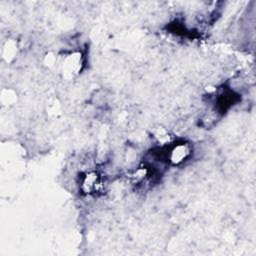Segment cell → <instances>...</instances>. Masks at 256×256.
Instances as JSON below:
<instances>
[{
	"instance_id": "3957f363",
	"label": "cell",
	"mask_w": 256,
	"mask_h": 256,
	"mask_svg": "<svg viewBox=\"0 0 256 256\" xmlns=\"http://www.w3.org/2000/svg\"><path fill=\"white\" fill-rule=\"evenodd\" d=\"M100 187H101V179L96 172H88L81 179L80 188L83 192L87 194H91L98 191Z\"/></svg>"
},
{
	"instance_id": "7a4b0ae2",
	"label": "cell",
	"mask_w": 256,
	"mask_h": 256,
	"mask_svg": "<svg viewBox=\"0 0 256 256\" xmlns=\"http://www.w3.org/2000/svg\"><path fill=\"white\" fill-rule=\"evenodd\" d=\"M192 153V148L190 144L186 142H179L174 144L167 153V158L173 165H178L186 161Z\"/></svg>"
},
{
	"instance_id": "6da1fadb",
	"label": "cell",
	"mask_w": 256,
	"mask_h": 256,
	"mask_svg": "<svg viewBox=\"0 0 256 256\" xmlns=\"http://www.w3.org/2000/svg\"><path fill=\"white\" fill-rule=\"evenodd\" d=\"M61 73L66 79L77 77L83 67V59L80 52H71L67 54L61 62Z\"/></svg>"
}]
</instances>
